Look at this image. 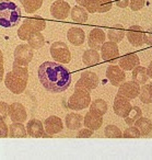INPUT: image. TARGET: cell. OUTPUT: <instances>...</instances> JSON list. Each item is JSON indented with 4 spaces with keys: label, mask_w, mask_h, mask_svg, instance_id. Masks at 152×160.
I'll return each mask as SVG.
<instances>
[{
    "label": "cell",
    "mask_w": 152,
    "mask_h": 160,
    "mask_svg": "<svg viewBox=\"0 0 152 160\" xmlns=\"http://www.w3.org/2000/svg\"><path fill=\"white\" fill-rule=\"evenodd\" d=\"M37 73L41 85L51 93L66 91L71 85L70 71L59 62H44L38 67Z\"/></svg>",
    "instance_id": "6da1fadb"
},
{
    "label": "cell",
    "mask_w": 152,
    "mask_h": 160,
    "mask_svg": "<svg viewBox=\"0 0 152 160\" xmlns=\"http://www.w3.org/2000/svg\"><path fill=\"white\" fill-rule=\"evenodd\" d=\"M29 81V65L13 62L12 70L7 72L5 77V85L12 93L21 94L27 89Z\"/></svg>",
    "instance_id": "7a4b0ae2"
},
{
    "label": "cell",
    "mask_w": 152,
    "mask_h": 160,
    "mask_svg": "<svg viewBox=\"0 0 152 160\" xmlns=\"http://www.w3.org/2000/svg\"><path fill=\"white\" fill-rule=\"evenodd\" d=\"M21 19V10L18 6L9 0L0 1V27L13 28Z\"/></svg>",
    "instance_id": "3957f363"
},
{
    "label": "cell",
    "mask_w": 152,
    "mask_h": 160,
    "mask_svg": "<svg viewBox=\"0 0 152 160\" xmlns=\"http://www.w3.org/2000/svg\"><path fill=\"white\" fill-rule=\"evenodd\" d=\"M45 28H46V21L41 18V17L35 16L33 18L25 19L22 25L19 28L18 36L20 40L27 41V38L32 34L36 33V32H42Z\"/></svg>",
    "instance_id": "277c9868"
},
{
    "label": "cell",
    "mask_w": 152,
    "mask_h": 160,
    "mask_svg": "<svg viewBox=\"0 0 152 160\" xmlns=\"http://www.w3.org/2000/svg\"><path fill=\"white\" fill-rule=\"evenodd\" d=\"M91 96L90 92L81 89H75L68 101V107L73 111H81L86 108L90 107Z\"/></svg>",
    "instance_id": "5b68a950"
},
{
    "label": "cell",
    "mask_w": 152,
    "mask_h": 160,
    "mask_svg": "<svg viewBox=\"0 0 152 160\" xmlns=\"http://www.w3.org/2000/svg\"><path fill=\"white\" fill-rule=\"evenodd\" d=\"M51 55L55 62H59V64H69L71 60V53L69 49L68 45L64 42H54L51 45Z\"/></svg>",
    "instance_id": "8992f818"
},
{
    "label": "cell",
    "mask_w": 152,
    "mask_h": 160,
    "mask_svg": "<svg viewBox=\"0 0 152 160\" xmlns=\"http://www.w3.org/2000/svg\"><path fill=\"white\" fill-rule=\"evenodd\" d=\"M99 86V77L93 71H83L80 76V79L76 83L75 89H81L86 91H93Z\"/></svg>",
    "instance_id": "52a82bcc"
},
{
    "label": "cell",
    "mask_w": 152,
    "mask_h": 160,
    "mask_svg": "<svg viewBox=\"0 0 152 160\" xmlns=\"http://www.w3.org/2000/svg\"><path fill=\"white\" fill-rule=\"evenodd\" d=\"M106 78L110 83L115 87H119L123 82H125L126 73L125 70L117 65H110L106 69Z\"/></svg>",
    "instance_id": "ba28073f"
},
{
    "label": "cell",
    "mask_w": 152,
    "mask_h": 160,
    "mask_svg": "<svg viewBox=\"0 0 152 160\" xmlns=\"http://www.w3.org/2000/svg\"><path fill=\"white\" fill-rule=\"evenodd\" d=\"M71 7L68 2L64 0H56L51 6V14L57 20H65L70 14Z\"/></svg>",
    "instance_id": "9c48e42d"
},
{
    "label": "cell",
    "mask_w": 152,
    "mask_h": 160,
    "mask_svg": "<svg viewBox=\"0 0 152 160\" xmlns=\"http://www.w3.org/2000/svg\"><path fill=\"white\" fill-rule=\"evenodd\" d=\"M131 108H132V105H131V103H130L129 99L119 96V94H117V96L115 97L113 109H114V112L117 116L125 118L126 116L128 115V113L130 112Z\"/></svg>",
    "instance_id": "30bf717a"
},
{
    "label": "cell",
    "mask_w": 152,
    "mask_h": 160,
    "mask_svg": "<svg viewBox=\"0 0 152 160\" xmlns=\"http://www.w3.org/2000/svg\"><path fill=\"white\" fill-rule=\"evenodd\" d=\"M140 93V85H138L137 82L132 81H127V82H123L118 88V93L119 96L125 97V98L132 100L136 99L137 97H139Z\"/></svg>",
    "instance_id": "8fae6325"
},
{
    "label": "cell",
    "mask_w": 152,
    "mask_h": 160,
    "mask_svg": "<svg viewBox=\"0 0 152 160\" xmlns=\"http://www.w3.org/2000/svg\"><path fill=\"white\" fill-rule=\"evenodd\" d=\"M14 60L22 64H30L33 59V48L29 44H20L14 49Z\"/></svg>",
    "instance_id": "7c38bea8"
},
{
    "label": "cell",
    "mask_w": 152,
    "mask_h": 160,
    "mask_svg": "<svg viewBox=\"0 0 152 160\" xmlns=\"http://www.w3.org/2000/svg\"><path fill=\"white\" fill-rule=\"evenodd\" d=\"M106 40V34L100 28H95L90 31L88 35V45L90 46V48L93 49H101L102 45L105 43Z\"/></svg>",
    "instance_id": "4fadbf2b"
},
{
    "label": "cell",
    "mask_w": 152,
    "mask_h": 160,
    "mask_svg": "<svg viewBox=\"0 0 152 160\" xmlns=\"http://www.w3.org/2000/svg\"><path fill=\"white\" fill-rule=\"evenodd\" d=\"M143 35H145V32H143L142 28L139 25H131L126 31V38H127L128 42L135 47H139L142 44H145L143 43Z\"/></svg>",
    "instance_id": "5bb4252c"
},
{
    "label": "cell",
    "mask_w": 152,
    "mask_h": 160,
    "mask_svg": "<svg viewBox=\"0 0 152 160\" xmlns=\"http://www.w3.org/2000/svg\"><path fill=\"white\" fill-rule=\"evenodd\" d=\"M44 128H45V133L48 134L49 136L55 135V134L62 132V129H64V123H62L60 118H58L56 115H51L44 121Z\"/></svg>",
    "instance_id": "9a60e30c"
},
{
    "label": "cell",
    "mask_w": 152,
    "mask_h": 160,
    "mask_svg": "<svg viewBox=\"0 0 152 160\" xmlns=\"http://www.w3.org/2000/svg\"><path fill=\"white\" fill-rule=\"evenodd\" d=\"M119 56V48L117 44L112 41L105 42L101 47V57L106 62H113Z\"/></svg>",
    "instance_id": "2e32d148"
},
{
    "label": "cell",
    "mask_w": 152,
    "mask_h": 160,
    "mask_svg": "<svg viewBox=\"0 0 152 160\" xmlns=\"http://www.w3.org/2000/svg\"><path fill=\"white\" fill-rule=\"evenodd\" d=\"M9 118H11L12 122L24 123L27 118V113L24 105L20 102H13L10 104Z\"/></svg>",
    "instance_id": "e0dca14e"
},
{
    "label": "cell",
    "mask_w": 152,
    "mask_h": 160,
    "mask_svg": "<svg viewBox=\"0 0 152 160\" xmlns=\"http://www.w3.org/2000/svg\"><path fill=\"white\" fill-rule=\"evenodd\" d=\"M27 135L34 138L49 136L48 134H45L44 123H42L40 120H36V118H32V120L29 121V123L27 125Z\"/></svg>",
    "instance_id": "ac0fdd59"
},
{
    "label": "cell",
    "mask_w": 152,
    "mask_h": 160,
    "mask_svg": "<svg viewBox=\"0 0 152 160\" xmlns=\"http://www.w3.org/2000/svg\"><path fill=\"white\" fill-rule=\"evenodd\" d=\"M139 64H140V59H139L138 55L135 53L126 54V55L121 56L118 60V66L123 70H132L137 66H139Z\"/></svg>",
    "instance_id": "d6986e66"
},
{
    "label": "cell",
    "mask_w": 152,
    "mask_h": 160,
    "mask_svg": "<svg viewBox=\"0 0 152 160\" xmlns=\"http://www.w3.org/2000/svg\"><path fill=\"white\" fill-rule=\"evenodd\" d=\"M83 124L86 125V127L92 129L93 132L97 131L103 124V116L89 111L83 118Z\"/></svg>",
    "instance_id": "ffe728a7"
},
{
    "label": "cell",
    "mask_w": 152,
    "mask_h": 160,
    "mask_svg": "<svg viewBox=\"0 0 152 160\" xmlns=\"http://www.w3.org/2000/svg\"><path fill=\"white\" fill-rule=\"evenodd\" d=\"M67 38L70 44L75 46H81L86 41V33L80 28H70L67 33Z\"/></svg>",
    "instance_id": "44dd1931"
},
{
    "label": "cell",
    "mask_w": 152,
    "mask_h": 160,
    "mask_svg": "<svg viewBox=\"0 0 152 160\" xmlns=\"http://www.w3.org/2000/svg\"><path fill=\"white\" fill-rule=\"evenodd\" d=\"M83 116L77 113H69L66 115L65 118V124H66L67 128L70 131H77L80 129L81 126L83 125Z\"/></svg>",
    "instance_id": "7402d4cb"
},
{
    "label": "cell",
    "mask_w": 152,
    "mask_h": 160,
    "mask_svg": "<svg viewBox=\"0 0 152 160\" xmlns=\"http://www.w3.org/2000/svg\"><path fill=\"white\" fill-rule=\"evenodd\" d=\"M89 12L84 9L83 7L79 5H76L73 8H71V11H70V16L71 19H72L73 22L76 23H86L89 19Z\"/></svg>",
    "instance_id": "603a6c76"
},
{
    "label": "cell",
    "mask_w": 152,
    "mask_h": 160,
    "mask_svg": "<svg viewBox=\"0 0 152 160\" xmlns=\"http://www.w3.org/2000/svg\"><path fill=\"white\" fill-rule=\"evenodd\" d=\"M106 36H107L108 40L112 41V42L119 43V42H121V41L124 40V38L126 36V31L121 24H116L108 30Z\"/></svg>",
    "instance_id": "cb8c5ba5"
},
{
    "label": "cell",
    "mask_w": 152,
    "mask_h": 160,
    "mask_svg": "<svg viewBox=\"0 0 152 160\" xmlns=\"http://www.w3.org/2000/svg\"><path fill=\"white\" fill-rule=\"evenodd\" d=\"M27 136V128L22 123L12 122L9 126V137L11 138H25Z\"/></svg>",
    "instance_id": "d4e9b609"
},
{
    "label": "cell",
    "mask_w": 152,
    "mask_h": 160,
    "mask_svg": "<svg viewBox=\"0 0 152 160\" xmlns=\"http://www.w3.org/2000/svg\"><path fill=\"white\" fill-rule=\"evenodd\" d=\"M100 62V54L97 53L96 49H86L84 51L83 55H82V62H83L86 66H94L97 62Z\"/></svg>",
    "instance_id": "484cf974"
},
{
    "label": "cell",
    "mask_w": 152,
    "mask_h": 160,
    "mask_svg": "<svg viewBox=\"0 0 152 160\" xmlns=\"http://www.w3.org/2000/svg\"><path fill=\"white\" fill-rule=\"evenodd\" d=\"M148 79H149V76H148L147 72V68L139 65L136 68L132 69V80H134L135 82L142 86L145 83H147Z\"/></svg>",
    "instance_id": "4316f807"
},
{
    "label": "cell",
    "mask_w": 152,
    "mask_h": 160,
    "mask_svg": "<svg viewBox=\"0 0 152 160\" xmlns=\"http://www.w3.org/2000/svg\"><path fill=\"white\" fill-rule=\"evenodd\" d=\"M135 126L139 129L141 136H147V135H149L152 129V123L149 118H142V116H141L140 118H138V120L135 122Z\"/></svg>",
    "instance_id": "83f0119b"
},
{
    "label": "cell",
    "mask_w": 152,
    "mask_h": 160,
    "mask_svg": "<svg viewBox=\"0 0 152 160\" xmlns=\"http://www.w3.org/2000/svg\"><path fill=\"white\" fill-rule=\"evenodd\" d=\"M27 44H29L33 49L42 48L45 44L44 35H43L41 32H36V33L32 34V35L27 38Z\"/></svg>",
    "instance_id": "f1b7e54d"
},
{
    "label": "cell",
    "mask_w": 152,
    "mask_h": 160,
    "mask_svg": "<svg viewBox=\"0 0 152 160\" xmlns=\"http://www.w3.org/2000/svg\"><path fill=\"white\" fill-rule=\"evenodd\" d=\"M90 111L103 116L107 112V103L103 99H96L90 104Z\"/></svg>",
    "instance_id": "f546056e"
},
{
    "label": "cell",
    "mask_w": 152,
    "mask_h": 160,
    "mask_svg": "<svg viewBox=\"0 0 152 160\" xmlns=\"http://www.w3.org/2000/svg\"><path fill=\"white\" fill-rule=\"evenodd\" d=\"M139 99L142 103L149 104L152 103V85L151 83H145L142 87H140V93Z\"/></svg>",
    "instance_id": "4dcf8cb0"
},
{
    "label": "cell",
    "mask_w": 152,
    "mask_h": 160,
    "mask_svg": "<svg viewBox=\"0 0 152 160\" xmlns=\"http://www.w3.org/2000/svg\"><path fill=\"white\" fill-rule=\"evenodd\" d=\"M24 11L27 13H34L41 9L43 5V0H21Z\"/></svg>",
    "instance_id": "1f68e13d"
},
{
    "label": "cell",
    "mask_w": 152,
    "mask_h": 160,
    "mask_svg": "<svg viewBox=\"0 0 152 160\" xmlns=\"http://www.w3.org/2000/svg\"><path fill=\"white\" fill-rule=\"evenodd\" d=\"M142 116V111H141L140 108L138 107H132L130 112L128 113V115L125 118V122L127 125H134L138 118H140Z\"/></svg>",
    "instance_id": "d6a6232c"
},
{
    "label": "cell",
    "mask_w": 152,
    "mask_h": 160,
    "mask_svg": "<svg viewBox=\"0 0 152 160\" xmlns=\"http://www.w3.org/2000/svg\"><path fill=\"white\" fill-rule=\"evenodd\" d=\"M104 135L107 138H121L123 137V133H121L120 128L116 126V125H107L104 128Z\"/></svg>",
    "instance_id": "836d02e7"
},
{
    "label": "cell",
    "mask_w": 152,
    "mask_h": 160,
    "mask_svg": "<svg viewBox=\"0 0 152 160\" xmlns=\"http://www.w3.org/2000/svg\"><path fill=\"white\" fill-rule=\"evenodd\" d=\"M76 2L90 13L96 12V0H76Z\"/></svg>",
    "instance_id": "e575fe53"
},
{
    "label": "cell",
    "mask_w": 152,
    "mask_h": 160,
    "mask_svg": "<svg viewBox=\"0 0 152 160\" xmlns=\"http://www.w3.org/2000/svg\"><path fill=\"white\" fill-rule=\"evenodd\" d=\"M112 0H96V12L105 13L112 9Z\"/></svg>",
    "instance_id": "d590c367"
},
{
    "label": "cell",
    "mask_w": 152,
    "mask_h": 160,
    "mask_svg": "<svg viewBox=\"0 0 152 160\" xmlns=\"http://www.w3.org/2000/svg\"><path fill=\"white\" fill-rule=\"evenodd\" d=\"M141 136L139 129L136 126H131L130 125L128 128H126L123 133V137L124 138H139Z\"/></svg>",
    "instance_id": "8d00e7d4"
},
{
    "label": "cell",
    "mask_w": 152,
    "mask_h": 160,
    "mask_svg": "<svg viewBox=\"0 0 152 160\" xmlns=\"http://www.w3.org/2000/svg\"><path fill=\"white\" fill-rule=\"evenodd\" d=\"M147 0H129V7L132 11H139L145 5Z\"/></svg>",
    "instance_id": "74e56055"
},
{
    "label": "cell",
    "mask_w": 152,
    "mask_h": 160,
    "mask_svg": "<svg viewBox=\"0 0 152 160\" xmlns=\"http://www.w3.org/2000/svg\"><path fill=\"white\" fill-rule=\"evenodd\" d=\"M9 137V127L7 126V123L5 122L1 116H0V138Z\"/></svg>",
    "instance_id": "f35d334b"
},
{
    "label": "cell",
    "mask_w": 152,
    "mask_h": 160,
    "mask_svg": "<svg viewBox=\"0 0 152 160\" xmlns=\"http://www.w3.org/2000/svg\"><path fill=\"white\" fill-rule=\"evenodd\" d=\"M9 111H10V105L8 103L3 102V101H0V116L3 120H6L9 116Z\"/></svg>",
    "instance_id": "ab89813d"
},
{
    "label": "cell",
    "mask_w": 152,
    "mask_h": 160,
    "mask_svg": "<svg viewBox=\"0 0 152 160\" xmlns=\"http://www.w3.org/2000/svg\"><path fill=\"white\" fill-rule=\"evenodd\" d=\"M92 135H93V131L90 128H88V127L80 129L79 133H78V137L79 138H90Z\"/></svg>",
    "instance_id": "60d3db41"
},
{
    "label": "cell",
    "mask_w": 152,
    "mask_h": 160,
    "mask_svg": "<svg viewBox=\"0 0 152 160\" xmlns=\"http://www.w3.org/2000/svg\"><path fill=\"white\" fill-rule=\"evenodd\" d=\"M143 43L148 45H152V28L145 33V35H143Z\"/></svg>",
    "instance_id": "b9f144b4"
},
{
    "label": "cell",
    "mask_w": 152,
    "mask_h": 160,
    "mask_svg": "<svg viewBox=\"0 0 152 160\" xmlns=\"http://www.w3.org/2000/svg\"><path fill=\"white\" fill-rule=\"evenodd\" d=\"M115 3L118 8H127L129 6V0H115Z\"/></svg>",
    "instance_id": "7bdbcfd3"
},
{
    "label": "cell",
    "mask_w": 152,
    "mask_h": 160,
    "mask_svg": "<svg viewBox=\"0 0 152 160\" xmlns=\"http://www.w3.org/2000/svg\"><path fill=\"white\" fill-rule=\"evenodd\" d=\"M5 68H3V65H0V82L5 80Z\"/></svg>",
    "instance_id": "ee69618b"
},
{
    "label": "cell",
    "mask_w": 152,
    "mask_h": 160,
    "mask_svg": "<svg viewBox=\"0 0 152 160\" xmlns=\"http://www.w3.org/2000/svg\"><path fill=\"white\" fill-rule=\"evenodd\" d=\"M147 72H148V76H149V78H151V79H152V62L149 65V67L147 68Z\"/></svg>",
    "instance_id": "f6af8a7d"
},
{
    "label": "cell",
    "mask_w": 152,
    "mask_h": 160,
    "mask_svg": "<svg viewBox=\"0 0 152 160\" xmlns=\"http://www.w3.org/2000/svg\"><path fill=\"white\" fill-rule=\"evenodd\" d=\"M0 65H3V54L0 49Z\"/></svg>",
    "instance_id": "bcb514c9"
},
{
    "label": "cell",
    "mask_w": 152,
    "mask_h": 160,
    "mask_svg": "<svg viewBox=\"0 0 152 160\" xmlns=\"http://www.w3.org/2000/svg\"><path fill=\"white\" fill-rule=\"evenodd\" d=\"M151 85H152V82H151Z\"/></svg>",
    "instance_id": "7dc6e473"
}]
</instances>
